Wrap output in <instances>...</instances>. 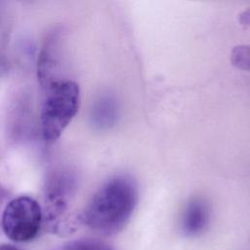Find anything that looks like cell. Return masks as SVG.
I'll list each match as a JSON object with an SVG mask.
<instances>
[{"label":"cell","instance_id":"7","mask_svg":"<svg viewBox=\"0 0 250 250\" xmlns=\"http://www.w3.org/2000/svg\"><path fill=\"white\" fill-rule=\"evenodd\" d=\"M62 250H114L108 244L97 239H78L64 245Z\"/></svg>","mask_w":250,"mask_h":250},{"label":"cell","instance_id":"9","mask_svg":"<svg viewBox=\"0 0 250 250\" xmlns=\"http://www.w3.org/2000/svg\"><path fill=\"white\" fill-rule=\"evenodd\" d=\"M0 250H21L18 247L11 245V244H1L0 245Z\"/></svg>","mask_w":250,"mask_h":250},{"label":"cell","instance_id":"2","mask_svg":"<svg viewBox=\"0 0 250 250\" xmlns=\"http://www.w3.org/2000/svg\"><path fill=\"white\" fill-rule=\"evenodd\" d=\"M44 99L40 119L45 141L58 140L78 111L79 86L70 79H53L42 85Z\"/></svg>","mask_w":250,"mask_h":250},{"label":"cell","instance_id":"4","mask_svg":"<svg viewBox=\"0 0 250 250\" xmlns=\"http://www.w3.org/2000/svg\"><path fill=\"white\" fill-rule=\"evenodd\" d=\"M210 222V208L208 203L200 197H193L186 204L181 216L180 228L187 237H197L208 228Z\"/></svg>","mask_w":250,"mask_h":250},{"label":"cell","instance_id":"5","mask_svg":"<svg viewBox=\"0 0 250 250\" xmlns=\"http://www.w3.org/2000/svg\"><path fill=\"white\" fill-rule=\"evenodd\" d=\"M118 116L119 107L114 97L105 95L99 99L93 110V120L99 128H109L113 126Z\"/></svg>","mask_w":250,"mask_h":250},{"label":"cell","instance_id":"1","mask_svg":"<svg viewBox=\"0 0 250 250\" xmlns=\"http://www.w3.org/2000/svg\"><path fill=\"white\" fill-rule=\"evenodd\" d=\"M137 203L134 179L126 174L114 176L94 193L80 214V223L103 235H113L127 225Z\"/></svg>","mask_w":250,"mask_h":250},{"label":"cell","instance_id":"10","mask_svg":"<svg viewBox=\"0 0 250 250\" xmlns=\"http://www.w3.org/2000/svg\"><path fill=\"white\" fill-rule=\"evenodd\" d=\"M6 196H7V190L0 186V206H1V203H2V201L4 200V198Z\"/></svg>","mask_w":250,"mask_h":250},{"label":"cell","instance_id":"8","mask_svg":"<svg viewBox=\"0 0 250 250\" xmlns=\"http://www.w3.org/2000/svg\"><path fill=\"white\" fill-rule=\"evenodd\" d=\"M238 21H239V24L244 29H246L250 26V7L239 14Z\"/></svg>","mask_w":250,"mask_h":250},{"label":"cell","instance_id":"6","mask_svg":"<svg viewBox=\"0 0 250 250\" xmlns=\"http://www.w3.org/2000/svg\"><path fill=\"white\" fill-rule=\"evenodd\" d=\"M230 62L236 68L250 71V44L235 46L230 53Z\"/></svg>","mask_w":250,"mask_h":250},{"label":"cell","instance_id":"3","mask_svg":"<svg viewBox=\"0 0 250 250\" xmlns=\"http://www.w3.org/2000/svg\"><path fill=\"white\" fill-rule=\"evenodd\" d=\"M43 221L40 204L32 197L21 195L8 202L1 218L4 233L15 242H27L38 234Z\"/></svg>","mask_w":250,"mask_h":250}]
</instances>
